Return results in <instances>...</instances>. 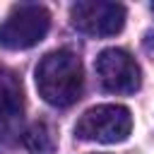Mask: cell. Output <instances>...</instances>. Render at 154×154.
Wrapping results in <instances>:
<instances>
[{"label": "cell", "instance_id": "6", "mask_svg": "<svg viewBox=\"0 0 154 154\" xmlns=\"http://www.w3.org/2000/svg\"><path fill=\"white\" fill-rule=\"evenodd\" d=\"M24 113V84L22 77L7 67L0 65V118L14 120Z\"/></svg>", "mask_w": 154, "mask_h": 154}, {"label": "cell", "instance_id": "5", "mask_svg": "<svg viewBox=\"0 0 154 154\" xmlns=\"http://www.w3.org/2000/svg\"><path fill=\"white\" fill-rule=\"evenodd\" d=\"M96 75L106 91L111 94H135L142 84V72L137 60L123 48H106L96 55Z\"/></svg>", "mask_w": 154, "mask_h": 154}, {"label": "cell", "instance_id": "4", "mask_svg": "<svg viewBox=\"0 0 154 154\" xmlns=\"http://www.w3.org/2000/svg\"><path fill=\"white\" fill-rule=\"evenodd\" d=\"M72 26L87 36H116L125 26V7L120 2H101V0H82L70 7Z\"/></svg>", "mask_w": 154, "mask_h": 154}, {"label": "cell", "instance_id": "8", "mask_svg": "<svg viewBox=\"0 0 154 154\" xmlns=\"http://www.w3.org/2000/svg\"><path fill=\"white\" fill-rule=\"evenodd\" d=\"M144 48H147V51L154 55V29H152V31L144 36Z\"/></svg>", "mask_w": 154, "mask_h": 154}, {"label": "cell", "instance_id": "3", "mask_svg": "<svg viewBox=\"0 0 154 154\" xmlns=\"http://www.w3.org/2000/svg\"><path fill=\"white\" fill-rule=\"evenodd\" d=\"M51 29V12L43 5L22 2L10 10L0 24V46L7 51H26L46 38Z\"/></svg>", "mask_w": 154, "mask_h": 154}, {"label": "cell", "instance_id": "1", "mask_svg": "<svg viewBox=\"0 0 154 154\" xmlns=\"http://www.w3.org/2000/svg\"><path fill=\"white\" fill-rule=\"evenodd\" d=\"M36 89L38 96L55 106V108H67L75 101H79L82 89H84V67L77 53L67 48H58L46 53L36 70H34Z\"/></svg>", "mask_w": 154, "mask_h": 154}, {"label": "cell", "instance_id": "7", "mask_svg": "<svg viewBox=\"0 0 154 154\" xmlns=\"http://www.w3.org/2000/svg\"><path fill=\"white\" fill-rule=\"evenodd\" d=\"M24 147L31 152V154H53L58 149V135H55V128L46 120H36L31 123L26 130H24V137H22Z\"/></svg>", "mask_w": 154, "mask_h": 154}, {"label": "cell", "instance_id": "2", "mask_svg": "<svg viewBox=\"0 0 154 154\" xmlns=\"http://www.w3.org/2000/svg\"><path fill=\"white\" fill-rule=\"evenodd\" d=\"M132 132V113L120 103H101L87 108L75 123V137L84 142L116 144Z\"/></svg>", "mask_w": 154, "mask_h": 154}]
</instances>
